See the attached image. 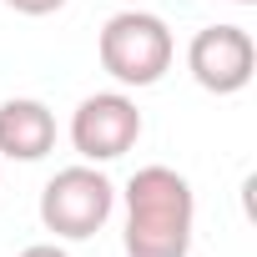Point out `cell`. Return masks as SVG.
I'll use <instances>...</instances> for the list:
<instances>
[{"label":"cell","mask_w":257,"mask_h":257,"mask_svg":"<svg viewBox=\"0 0 257 257\" xmlns=\"http://www.w3.org/2000/svg\"><path fill=\"white\" fill-rule=\"evenodd\" d=\"M126 202V257H187L192 227H197V197L192 182L172 167H137L121 192Z\"/></svg>","instance_id":"6da1fadb"},{"label":"cell","mask_w":257,"mask_h":257,"mask_svg":"<svg viewBox=\"0 0 257 257\" xmlns=\"http://www.w3.org/2000/svg\"><path fill=\"white\" fill-rule=\"evenodd\" d=\"M96 56H101V71L116 86H137L142 91V86H157L172 71L177 41H172V31H167L162 16H152L142 6H126V11H116L101 26Z\"/></svg>","instance_id":"7a4b0ae2"},{"label":"cell","mask_w":257,"mask_h":257,"mask_svg":"<svg viewBox=\"0 0 257 257\" xmlns=\"http://www.w3.org/2000/svg\"><path fill=\"white\" fill-rule=\"evenodd\" d=\"M116 212V187L101 167L76 162L61 167L46 187H41V227L56 232L61 242H86L96 237Z\"/></svg>","instance_id":"3957f363"},{"label":"cell","mask_w":257,"mask_h":257,"mask_svg":"<svg viewBox=\"0 0 257 257\" xmlns=\"http://www.w3.org/2000/svg\"><path fill=\"white\" fill-rule=\"evenodd\" d=\"M142 126L147 121L126 91H96L71 111V147L81 152V162L101 167V162H116L132 152L142 142Z\"/></svg>","instance_id":"277c9868"},{"label":"cell","mask_w":257,"mask_h":257,"mask_svg":"<svg viewBox=\"0 0 257 257\" xmlns=\"http://www.w3.org/2000/svg\"><path fill=\"white\" fill-rule=\"evenodd\" d=\"M187 71L202 91L212 96H237L247 91L252 71H257V46L252 31L242 26H202L187 46Z\"/></svg>","instance_id":"5b68a950"},{"label":"cell","mask_w":257,"mask_h":257,"mask_svg":"<svg viewBox=\"0 0 257 257\" xmlns=\"http://www.w3.org/2000/svg\"><path fill=\"white\" fill-rule=\"evenodd\" d=\"M56 147V116L36 96L0 101V157L6 162H41Z\"/></svg>","instance_id":"8992f818"},{"label":"cell","mask_w":257,"mask_h":257,"mask_svg":"<svg viewBox=\"0 0 257 257\" xmlns=\"http://www.w3.org/2000/svg\"><path fill=\"white\" fill-rule=\"evenodd\" d=\"M6 6H11L16 16H56L66 0H6Z\"/></svg>","instance_id":"52a82bcc"},{"label":"cell","mask_w":257,"mask_h":257,"mask_svg":"<svg viewBox=\"0 0 257 257\" xmlns=\"http://www.w3.org/2000/svg\"><path fill=\"white\" fill-rule=\"evenodd\" d=\"M16 257H71L66 247H56V242H31V247H21Z\"/></svg>","instance_id":"ba28073f"},{"label":"cell","mask_w":257,"mask_h":257,"mask_svg":"<svg viewBox=\"0 0 257 257\" xmlns=\"http://www.w3.org/2000/svg\"><path fill=\"white\" fill-rule=\"evenodd\" d=\"M121 6H147V0H121Z\"/></svg>","instance_id":"9c48e42d"},{"label":"cell","mask_w":257,"mask_h":257,"mask_svg":"<svg viewBox=\"0 0 257 257\" xmlns=\"http://www.w3.org/2000/svg\"><path fill=\"white\" fill-rule=\"evenodd\" d=\"M237 6H257V0H237Z\"/></svg>","instance_id":"30bf717a"}]
</instances>
